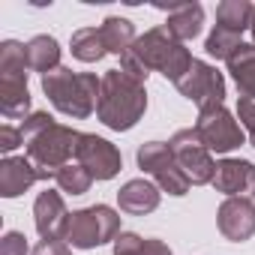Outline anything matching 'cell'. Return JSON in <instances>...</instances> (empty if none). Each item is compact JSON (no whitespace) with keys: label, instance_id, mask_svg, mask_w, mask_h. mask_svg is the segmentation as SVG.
<instances>
[{"label":"cell","instance_id":"obj_1","mask_svg":"<svg viewBox=\"0 0 255 255\" xmlns=\"http://www.w3.org/2000/svg\"><path fill=\"white\" fill-rule=\"evenodd\" d=\"M192 60H195V57L189 54V48H186L183 42H177L165 27H153V30H147L144 36H138V39L132 42V48L120 57V69H123L126 75L138 78L141 84H144L147 75L156 69V72H162L168 81L177 84V81L189 72Z\"/></svg>","mask_w":255,"mask_h":255},{"label":"cell","instance_id":"obj_2","mask_svg":"<svg viewBox=\"0 0 255 255\" xmlns=\"http://www.w3.org/2000/svg\"><path fill=\"white\" fill-rule=\"evenodd\" d=\"M21 135H24L27 159L48 174L69 165V159L78 150V138H81V132H75L72 126L57 123L48 111H33L21 123Z\"/></svg>","mask_w":255,"mask_h":255},{"label":"cell","instance_id":"obj_3","mask_svg":"<svg viewBox=\"0 0 255 255\" xmlns=\"http://www.w3.org/2000/svg\"><path fill=\"white\" fill-rule=\"evenodd\" d=\"M147 111V90L138 78L126 75L123 69H108L102 75L96 117L111 132H129Z\"/></svg>","mask_w":255,"mask_h":255},{"label":"cell","instance_id":"obj_4","mask_svg":"<svg viewBox=\"0 0 255 255\" xmlns=\"http://www.w3.org/2000/svg\"><path fill=\"white\" fill-rule=\"evenodd\" d=\"M99 90H102V78H96L93 72H72L69 66H60L42 75V93L60 114L72 120H84L96 111Z\"/></svg>","mask_w":255,"mask_h":255},{"label":"cell","instance_id":"obj_5","mask_svg":"<svg viewBox=\"0 0 255 255\" xmlns=\"http://www.w3.org/2000/svg\"><path fill=\"white\" fill-rule=\"evenodd\" d=\"M120 234V213L108 204H90L69 213L63 240L72 249H96L102 243H114Z\"/></svg>","mask_w":255,"mask_h":255},{"label":"cell","instance_id":"obj_6","mask_svg":"<svg viewBox=\"0 0 255 255\" xmlns=\"http://www.w3.org/2000/svg\"><path fill=\"white\" fill-rule=\"evenodd\" d=\"M135 159H138V168L147 177H153L162 192H168L174 198H180V195L189 192L192 183L183 174V168L177 165V159H174V153H171V147L165 141H147V144H141L138 153H135Z\"/></svg>","mask_w":255,"mask_h":255},{"label":"cell","instance_id":"obj_7","mask_svg":"<svg viewBox=\"0 0 255 255\" xmlns=\"http://www.w3.org/2000/svg\"><path fill=\"white\" fill-rule=\"evenodd\" d=\"M177 165L183 168V174L189 177L192 186H204V183H213V174H216V162L210 156V150L204 147L201 135L195 132V126H189V129H180L171 135L168 141Z\"/></svg>","mask_w":255,"mask_h":255},{"label":"cell","instance_id":"obj_8","mask_svg":"<svg viewBox=\"0 0 255 255\" xmlns=\"http://www.w3.org/2000/svg\"><path fill=\"white\" fill-rule=\"evenodd\" d=\"M195 132L201 135V141H204V147L210 153H231L246 138L243 126L237 123V117L225 105L210 108V111H201L198 120H195Z\"/></svg>","mask_w":255,"mask_h":255},{"label":"cell","instance_id":"obj_9","mask_svg":"<svg viewBox=\"0 0 255 255\" xmlns=\"http://www.w3.org/2000/svg\"><path fill=\"white\" fill-rule=\"evenodd\" d=\"M177 90H180V96H186L189 102L198 105V114L219 108L225 102V78L216 66H210L204 60H192L189 72L177 81Z\"/></svg>","mask_w":255,"mask_h":255},{"label":"cell","instance_id":"obj_10","mask_svg":"<svg viewBox=\"0 0 255 255\" xmlns=\"http://www.w3.org/2000/svg\"><path fill=\"white\" fill-rule=\"evenodd\" d=\"M75 159H78L81 168L90 171L93 180H111V177H117L120 168H123V156H120V150H117L108 138L93 135V132H81V138H78V150H75Z\"/></svg>","mask_w":255,"mask_h":255},{"label":"cell","instance_id":"obj_11","mask_svg":"<svg viewBox=\"0 0 255 255\" xmlns=\"http://www.w3.org/2000/svg\"><path fill=\"white\" fill-rule=\"evenodd\" d=\"M219 234L231 243H243L255 234V201L252 198H225L216 210Z\"/></svg>","mask_w":255,"mask_h":255},{"label":"cell","instance_id":"obj_12","mask_svg":"<svg viewBox=\"0 0 255 255\" xmlns=\"http://www.w3.org/2000/svg\"><path fill=\"white\" fill-rule=\"evenodd\" d=\"M213 189L222 192L225 198H252L255 195V162L249 159H234L225 156L216 162L213 174Z\"/></svg>","mask_w":255,"mask_h":255},{"label":"cell","instance_id":"obj_13","mask_svg":"<svg viewBox=\"0 0 255 255\" xmlns=\"http://www.w3.org/2000/svg\"><path fill=\"white\" fill-rule=\"evenodd\" d=\"M66 222H69V210L63 204V195L54 189L39 192L33 201V225H36L39 237L42 240H63Z\"/></svg>","mask_w":255,"mask_h":255},{"label":"cell","instance_id":"obj_14","mask_svg":"<svg viewBox=\"0 0 255 255\" xmlns=\"http://www.w3.org/2000/svg\"><path fill=\"white\" fill-rule=\"evenodd\" d=\"M36 180H54V174L36 168L27 156H6L0 162V195L3 198L24 195Z\"/></svg>","mask_w":255,"mask_h":255},{"label":"cell","instance_id":"obj_15","mask_svg":"<svg viewBox=\"0 0 255 255\" xmlns=\"http://www.w3.org/2000/svg\"><path fill=\"white\" fill-rule=\"evenodd\" d=\"M159 186L144 180V177H135V180H126L120 189H117V204L123 213L129 216H147L159 207Z\"/></svg>","mask_w":255,"mask_h":255},{"label":"cell","instance_id":"obj_16","mask_svg":"<svg viewBox=\"0 0 255 255\" xmlns=\"http://www.w3.org/2000/svg\"><path fill=\"white\" fill-rule=\"evenodd\" d=\"M0 111L6 120H21V123L33 114L27 75H0Z\"/></svg>","mask_w":255,"mask_h":255},{"label":"cell","instance_id":"obj_17","mask_svg":"<svg viewBox=\"0 0 255 255\" xmlns=\"http://www.w3.org/2000/svg\"><path fill=\"white\" fill-rule=\"evenodd\" d=\"M168 12L165 18V30L177 39V42H189L201 33L204 27V6L201 3H174V6H159Z\"/></svg>","mask_w":255,"mask_h":255},{"label":"cell","instance_id":"obj_18","mask_svg":"<svg viewBox=\"0 0 255 255\" xmlns=\"http://www.w3.org/2000/svg\"><path fill=\"white\" fill-rule=\"evenodd\" d=\"M225 63H228V72L237 84L240 99L255 102V42H243Z\"/></svg>","mask_w":255,"mask_h":255},{"label":"cell","instance_id":"obj_19","mask_svg":"<svg viewBox=\"0 0 255 255\" xmlns=\"http://www.w3.org/2000/svg\"><path fill=\"white\" fill-rule=\"evenodd\" d=\"M27 66H30V72H39V75L60 69V42L48 33L33 36L27 42Z\"/></svg>","mask_w":255,"mask_h":255},{"label":"cell","instance_id":"obj_20","mask_svg":"<svg viewBox=\"0 0 255 255\" xmlns=\"http://www.w3.org/2000/svg\"><path fill=\"white\" fill-rule=\"evenodd\" d=\"M99 33H102L105 51H108V54H117V57H123L126 51L132 48V42L138 39V36H135V24H132L129 18H120V15H108V18L99 24Z\"/></svg>","mask_w":255,"mask_h":255},{"label":"cell","instance_id":"obj_21","mask_svg":"<svg viewBox=\"0 0 255 255\" xmlns=\"http://www.w3.org/2000/svg\"><path fill=\"white\" fill-rule=\"evenodd\" d=\"M114 255H174L159 237H141L135 231H120L114 240Z\"/></svg>","mask_w":255,"mask_h":255},{"label":"cell","instance_id":"obj_22","mask_svg":"<svg viewBox=\"0 0 255 255\" xmlns=\"http://www.w3.org/2000/svg\"><path fill=\"white\" fill-rule=\"evenodd\" d=\"M69 48H72V57L81 60V63H99L108 54L99 27H81V30H75L72 39H69Z\"/></svg>","mask_w":255,"mask_h":255},{"label":"cell","instance_id":"obj_23","mask_svg":"<svg viewBox=\"0 0 255 255\" xmlns=\"http://www.w3.org/2000/svg\"><path fill=\"white\" fill-rule=\"evenodd\" d=\"M252 12H255V6L249 3V0H222V3L216 6V24L243 33L252 24Z\"/></svg>","mask_w":255,"mask_h":255},{"label":"cell","instance_id":"obj_24","mask_svg":"<svg viewBox=\"0 0 255 255\" xmlns=\"http://www.w3.org/2000/svg\"><path fill=\"white\" fill-rule=\"evenodd\" d=\"M27 45L18 39L0 42V75H27Z\"/></svg>","mask_w":255,"mask_h":255},{"label":"cell","instance_id":"obj_25","mask_svg":"<svg viewBox=\"0 0 255 255\" xmlns=\"http://www.w3.org/2000/svg\"><path fill=\"white\" fill-rule=\"evenodd\" d=\"M240 45H243V33L216 24V27L210 30V36H207V42H204V51H207L210 57H216V60H228Z\"/></svg>","mask_w":255,"mask_h":255},{"label":"cell","instance_id":"obj_26","mask_svg":"<svg viewBox=\"0 0 255 255\" xmlns=\"http://www.w3.org/2000/svg\"><path fill=\"white\" fill-rule=\"evenodd\" d=\"M54 183H57V189L66 192V195H84V192L90 189L93 177H90V171L81 168L78 162H75V165L69 162V165H63V168L54 171Z\"/></svg>","mask_w":255,"mask_h":255},{"label":"cell","instance_id":"obj_27","mask_svg":"<svg viewBox=\"0 0 255 255\" xmlns=\"http://www.w3.org/2000/svg\"><path fill=\"white\" fill-rule=\"evenodd\" d=\"M237 120H240L243 132L249 135V141H252V147H255V102L237 99Z\"/></svg>","mask_w":255,"mask_h":255},{"label":"cell","instance_id":"obj_28","mask_svg":"<svg viewBox=\"0 0 255 255\" xmlns=\"http://www.w3.org/2000/svg\"><path fill=\"white\" fill-rule=\"evenodd\" d=\"M0 255H27V237L21 231H6L0 240Z\"/></svg>","mask_w":255,"mask_h":255},{"label":"cell","instance_id":"obj_29","mask_svg":"<svg viewBox=\"0 0 255 255\" xmlns=\"http://www.w3.org/2000/svg\"><path fill=\"white\" fill-rule=\"evenodd\" d=\"M24 144V135H21V126H12V123H3L0 126V150L3 153H12L15 147Z\"/></svg>","mask_w":255,"mask_h":255},{"label":"cell","instance_id":"obj_30","mask_svg":"<svg viewBox=\"0 0 255 255\" xmlns=\"http://www.w3.org/2000/svg\"><path fill=\"white\" fill-rule=\"evenodd\" d=\"M30 255H72L66 240H39Z\"/></svg>","mask_w":255,"mask_h":255},{"label":"cell","instance_id":"obj_31","mask_svg":"<svg viewBox=\"0 0 255 255\" xmlns=\"http://www.w3.org/2000/svg\"><path fill=\"white\" fill-rule=\"evenodd\" d=\"M249 30H252V39H255V12H252V24H249Z\"/></svg>","mask_w":255,"mask_h":255}]
</instances>
